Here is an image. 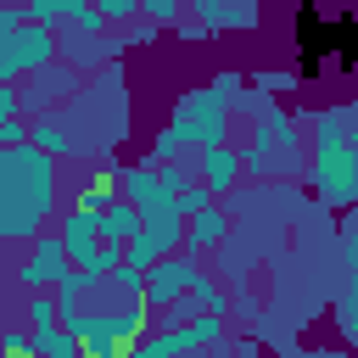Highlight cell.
I'll return each instance as SVG.
<instances>
[{"mask_svg":"<svg viewBox=\"0 0 358 358\" xmlns=\"http://www.w3.org/2000/svg\"><path fill=\"white\" fill-rule=\"evenodd\" d=\"M56 207V157L45 145H6L0 157V235L39 241L45 213Z\"/></svg>","mask_w":358,"mask_h":358,"instance_id":"6da1fadb","label":"cell"},{"mask_svg":"<svg viewBox=\"0 0 358 358\" xmlns=\"http://www.w3.org/2000/svg\"><path fill=\"white\" fill-rule=\"evenodd\" d=\"M313 190H319L330 207L358 201V145H352L341 112H324V117H319V140H313Z\"/></svg>","mask_w":358,"mask_h":358,"instance_id":"7a4b0ae2","label":"cell"},{"mask_svg":"<svg viewBox=\"0 0 358 358\" xmlns=\"http://www.w3.org/2000/svg\"><path fill=\"white\" fill-rule=\"evenodd\" d=\"M185 140H196V145H218V140H224V95H218V90L179 101V112H173L168 134L157 140V157H173Z\"/></svg>","mask_w":358,"mask_h":358,"instance_id":"3957f363","label":"cell"},{"mask_svg":"<svg viewBox=\"0 0 358 358\" xmlns=\"http://www.w3.org/2000/svg\"><path fill=\"white\" fill-rule=\"evenodd\" d=\"M50 56H56V34H50L45 22L17 28V34L0 39V78L11 84V78H22V73H39V67H50Z\"/></svg>","mask_w":358,"mask_h":358,"instance_id":"277c9868","label":"cell"},{"mask_svg":"<svg viewBox=\"0 0 358 358\" xmlns=\"http://www.w3.org/2000/svg\"><path fill=\"white\" fill-rule=\"evenodd\" d=\"M196 274H201V268H196L190 252H185V257H168V252H162V257L145 268V302H151L157 313H168V308L196 285Z\"/></svg>","mask_w":358,"mask_h":358,"instance_id":"5b68a950","label":"cell"},{"mask_svg":"<svg viewBox=\"0 0 358 358\" xmlns=\"http://www.w3.org/2000/svg\"><path fill=\"white\" fill-rule=\"evenodd\" d=\"M67 263H73L67 241H62V235H39V241H34V252H28V263L17 268V280H22V285H34V291H50V285L67 274Z\"/></svg>","mask_w":358,"mask_h":358,"instance_id":"8992f818","label":"cell"},{"mask_svg":"<svg viewBox=\"0 0 358 358\" xmlns=\"http://www.w3.org/2000/svg\"><path fill=\"white\" fill-rule=\"evenodd\" d=\"M218 336H224V313L207 308V313H190V324L173 319V330H162V336L145 341L140 352H145V358H157V352H185V347H207V341H218Z\"/></svg>","mask_w":358,"mask_h":358,"instance_id":"52a82bcc","label":"cell"},{"mask_svg":"<svg viewBox=\"0 0 358 358\" xmlns=\"http://www.w3.org/2000/svg\"><path fill=\"white\" fill-rule=\"evenodd\" d=\"M62 241H67V252H73V268H90L95 257H101V213H90V207H73L67 218H62Z\"/></svg>","mask_w":358,"mask_h":358,"instance_id":"ba28073f","label":"cell"},{"mask_svg":"<svg viewBox=\"0 0 358 358\" xmlns=\"http://www.w3.org/2000/svg\"><path fill=\"white\" fill-rule=\"evenodd\" d=\"M241 168H246V162H241L224 140H218V145H201V179H207L213 190H235V185H241Z\"/></svg>","mask_w":358,"mask_h":358,"instance_id":"9c48e42d","label":"cell"},{"mask_svg":"<svg viewBox=\"0 0 358 358\" xmlns=\"http://www.w3.org/2000/svg\"><path fill=\"white\" fill-rule=\"evenodd\" d=\"M140 229H145V213H140L134 201H112V207L101 213V241H112V246L134 241Z\"/></svg>","mask_w":358,"mask_h":358,"instance_id":"30bf717a","label":"cell"},{"mask_svg":"<svg viewBox=\"0 0 358 358\" xmlns=\"http://www.w3.org/2000/svg\"><path fill=\"white\" fill-rule=\"evenodd\" d=\"M224 224H229V218H224L218 207H201V213L185 224V246H190V252H201V246H218V241H224Z\"/></svg>","mask_w":358,"mask_h":358,"instance_id":"8fae6325","label":"cell"},{"mask_svg":"<svg viewBox=\"0 0 358 358\" xmlns=\"http://www.w3.org/2000/svg\"><path fill=\"white\" fill-rule=\"evenodd\" d=\"M67 90H73V73H62V67H39V73H34L28 101H34V106H45V101H56V95H67Z\"/></svg>","mask_w":358,"mask_h":358,"instance_id":"7c38bea8","label":"cell"},{"mask_svg":"<svg viewBox=\"0 0 358 358\" xmlns=\"http://www.w3.org/2000/svg\"><path fill=\"white\" fill-rule=\"evenodd\" d=\"M157 257H162V246H157V241H151V235H145V229H140V235H134V241H123V263H129V268H134V274H145V268H151V263H157Z\"/></svg>","mask_w":358,"mask_h":358,"instance_id":"4fadbf2b","label":"cell"},{"mask_svg":"<svg viewBox=\"0 0 358 358\" xmlns=\"http://www.w3.org/2000/svg\"><path fill=\"white\" fill-rule=\"evenodd\" d=\"M34 145H45L50 157H67V151H73V140H67V134H62L50 117H39V123H34Z\"/></svg>","mask_w":358,"mask_h":358,"instance_id":"5bb4252c","label":"cell"},{"mask_svg":"<svg viewBox=\"0 0 358 358\" xmlns=\"http://www.w3.org/2000/svg\"><path fill=\"white\" fill-rule=\"evenodd\" d=\"M117 196H112V179H90L84 190H78V207H90V213H106Z\"/></svg>","mask_w":358,"mask_h":358,"instance_id":"9a60e30c","label":"cell"},{"mask_svg":"<svg viewBox=\"0 0 358 358\" xmlns=\"http://www.w3.org/2000/svg\"><path fill=\"white\" fill-rule=\"evenodd\" d=\"M56 319H62V302H56L50 291H39V296L28 302V324H34V330H45V324H56Z\"/></svg>","mask_w":358,"mask_h":358,"instance_id":"2e32d148","label":"cell"},{"mask_svg":"<svg viewBox=\"0 0 358 358\" xmlns=\"http://www.w3.org/2000/svg\"><path fill=\"white\" fill-rule=\"evenodd\" d=\"M22 6H28V17H34V22H45V28H50L56 17H73V6H78V0H22Z\"/></svg>","mask_w":358,"mask_h":358,"instance_id":"e0dca14e","label":"cell"},{"mask_svg":"<svg viewBox=\"0 0 358 358\" xmlns=\"http://www.w3.org/2000/svg\"><path fill=\"white\" fill-rule=\"evenodd\" d=\"M207 190H213V185H179V190H173V196H179V213L196 218V213L207 207Z\"/></svg>","mask_w":358,"mask_h":358,"instance_id":"ac0fdd59","label":"cell"},{"mask_svg":"<svg viewBox=\"0 0 358 358\" xmlns=\"http://www.w3.org/2000/svg\"><path fill=\"white\" fill-rule=\"evenodd\" d=\"M190 296L201 302V308H213V313H224V291L207 280V274H196V285H190Z\"/></svg>","mask_w":358,"mask_h":358,"instance_id":"d6986e66","label":"cell"},{"mask_svg":"<svg viewBox=\"0 0 358 358\" xmlns=\"http://www.w3.org/2000/svg\"><path fill=\"white\" fill-rule=\"evenodd\" d=\"M140 11H145L151 22H173V17H179V0H140Z\"/></svg>","mask_w":358,"mask_h":358,"instance_id":"ffe728a7","label":"cell"},{"mask_svg":"<svg viewBox=\"0 0 358 358\" xmlns=\"http://www.w3.org/2000/svg\"><path fill=\"white\" fill-rule=\"evenodd\" d=\"M6 352H34V336H22V330H6V341H0Z\"/></svg>","mask_w":358,"mask_h":358,"instance_id":"44dd1931","label":"cell"},{"mask_svg":"<svg viewBox=\"0 0 358 358\" xmlns=\"http://www.w3.org/2000/svg\"><path fill=\"white\" fill-rule=\"evenodd\" d=\"M101 11H106V17H134L140 0H101Z\"/></svg>","mask_w":358,"mask_h":358,"instance_id":"7402d4cb","label":"cell"},{"mask_svg":"<svg viewBox=\"0 0 358 358\" xmlns=\"http://www.w3.org/2000/svg\"><path fill=\"white\" fill-rule=\"evenodd\" d=\"M17 106H22V95L6 84V90H0V117H17Z\"/></svg>","mask_w":358,"mask_h":358,"instance_id":"603a6c76","label":"cell"},{"mask_svg":"<svg viewBox=\"0 0 358 358\" xmlns=\"http://www.w3.org/2000/svg\"><path fill=\"white\" fill-rule=\"evenodd\" d=\"M235 84H241V78H235V73H218V78H213V90H218V95H224V101H229V95H235Z\"/></svg>","mask_w":358,"mask_h":358,"instance_id":"cb8c5ba5","label":"cell"},{"mask_svg":"<svg viewBox=\"0 0 358 358\" xmlns=\"http://www.w3.org/2000/svg\"><path fill=\"white\" fill-rule=\"evenodd\" d=\"M347 134H352V145H358V101H352V112H347Z\"/></svg>","mask_w":358,"mask_h":358,"instance_id":"d4e9b609","label":"cell"}]
</instances>
